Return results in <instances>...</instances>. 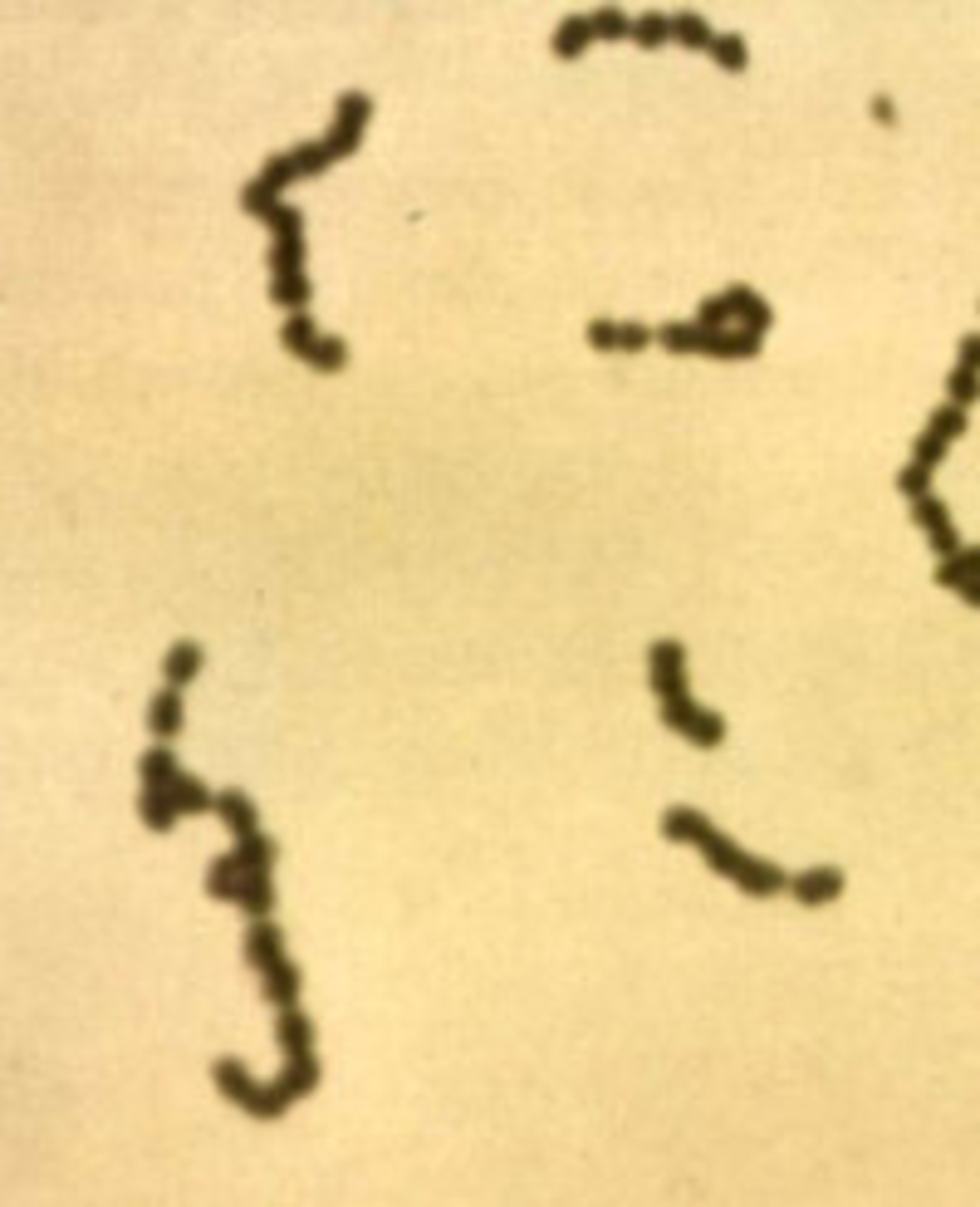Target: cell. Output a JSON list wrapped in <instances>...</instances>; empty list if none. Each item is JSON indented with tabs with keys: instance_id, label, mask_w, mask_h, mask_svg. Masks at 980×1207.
<instances>
[{
	"instance_id": "20",
	"label": "cell",
	"mask_w": 980,
	"mask_h": 1207,
	"mask_svg": "<svg viewBox=\"0 0 980 1207\" xmlns=\"http://www.w3.org/2000/svg\"><path fill=\"white\" fill-rule=\"evenodd\" d=\"M138 815H142V825L153 829V834H167V829H177V805H173V795L162 791V786H142L138 795Z\"/></svg>"
},
{
	"instance_id": "16",
	"label": "cell",
	"mask_w": 980,
	"mask_h": 1207,
	"mask_svg": "<svg viewBox=\"0 0 980 1207\" xmlns=\"http://www.w3.org/2000/svg\"><path fill=\"white\" fill-rule=\"evenodd\" d=\"M706 359H760V334H745V329H706Z\"/></svg>"
},
{
	"instance_id": "17",
	"label": "cell",
	"mask_w": 980,
	"mask_h": 1207,
	"mask_svg": "<svg viewBox=\"0 0 980 1207\" xmlns=\"http://www.w3.org/2000/svg\"><path fill=\"white\" fill-rule=\"evenodd\" d=\"M275 1041L285 1055H299V1051H314V1021L299 1011V1006H280L275 1017Z\"/></svg>"
},
{
	"instance_id": "2",
	"label": "cell",
	"mask_w": 980,
	"mask_h": 1207,
	"mask_svg": "<svg viewBox=\"0 0 980 1207\" xmlns=\"http://www.w3.org/2000/svg\"><path fill=\"white\" fill-rule=\"evenodd\" d=\"M211 1080H216V1089H221L236 1109H245L250 1120H285V1114H290V1104H294L290 1095L280 1089V1080L260 1085V1080H250V1070H245L241 1060H231V1055L211 1060Z\"/></svg>"
},
{
	"instance_id": "3",
	"label": "cell",
	"mask_w": 980,
	"mask_h": 1207,
	"mask_svg": "<svg viewBox=\"0 0 980 1207\" xmlns=\"http://www.w3.org/2000/svg\"><path fill=\"white\" fill-rule=\"evenodd\" d=\"M368 119H373V99L363 88H344L339 104H334V123H328V133H324V148L334 153V162L359 153L363 133H368Z\"/></svg>"
},
{
	"instance_id": "11",
	"label": "cell",
	"mask_w": 980,
	"mask_h": 1207,
	"mask_svg": "<svg viewBox=\"0 0 980 1207\" xmlns=\"http://www.w3.org/2000/svg\"><path fill=\"white\" fill-rule=\"evenodd\" d=\"M285 957V928L270 923V918H256L250 932H245V962L250 967H270Z\"/></svg>"
},
{
	"instance_id": "45",
	"label": "cell",
	"mask_w": 980,
	"mask_h": 1207,
	"mask_svg": "<svg viewBox=\"0 0 980 1207\" xmlns=\"http://www.w3.org/2000/svg\"><path fill=\"white\" fill-rule=\"evenodd\" d=\"M877 123H893V99H877Z\"/></svg>"
},
{
	"instance_id": "4",
	"label": "cell",
	"mask_w": 980,
	"mask_h": 1207,
	"mask_svg": "<svg viewBox=\"0 0 980 1207\" xmlns=\"http://www.w3.org/2000/svg\"><path fill=\"white\" fill-rule=\"evenodd\" d=\"M647 683H653L657 702H662V697H687L691 692L682 639H653V648H647Z\"/></svg>"
},
{
	"instance_id": "39",
	"label": "cell",
	"mask_w": 980,
	"mask_h": 1207,
	"mask_svg": "<svg viewBox=\"0 0 980 1207\" xmlns=\"http://www.w3.org/2000/svg\"><path fill=\"white\" fill-rule=\"evenodd\" d=\"M265 226H270V236H275V241H285V236H304V211L290 207V202H280Z\"/></svg>"
},
{
	"instance_id": "28",
	"label": "cell",
	"mask_w": 980,
	"mask_h": 1207,
	"mask_svg": "<svg viewBox=\"0 0 980 1207\" xmlns=\"http://www.w3.org/2000/svg\"><path fill=\"white\" fill-rule=\"evenodd\" d=\"M270 300H275V305H285V310L299 314V310H304V305L314 300L310 276H304V271H299V276H270Z\"/></svg>"
},
{
	"instance_id": "44",
	"label": "cell",
	"mask_w": 980,
	"mask_h": 1207,
	"mask_svg": "<svg viewBox=\"0 0 980 1207\" xmlns=\"http://www.w3.org/2000/svg\"><path fill=\"white\" fill-rule=\"evenodd\" d=\"M956 368H980V339H976V334H965V339H961V363H956Z\"/></svg>"
},
{
	"instance_id": "1",
	"label": "cell",
	"mask_w": 980,
	"mask_h": 1207,
	"mask_svg": "<svg viewBox=\"0 0 980 1207\" xmlns=\"http://www.w3.org/2000/svg\"><path fill=\"white\" fill-rule=\"evenodd\" d=\"M662 834H667L671 845H696L721 879H731L736 889H745V894H756V898H770L790 883V874H785L779 864L745 854L731 834H721V829L711 825L701 811H691V805H667V811H662Z\"/></svg>"
},
{
	"instance_id": "12",
	"label": "cell",
	"mask_w": 980,
	"mask_h": 1207,
	"mask_svg": "<svg viewBox=\"0 0 980 1207\" xmlns=\"http://www.w3.org/2000/svg\"><path fill=\"white\" fill-rule=\"evenodd\" d=\"M319 1080H324V1065H319V1055L314 1051H299L285 1060V1070H280V1089L290 1095V1100H304V1095H314L319 1089Z\"/></svg>"
},
{
	"instance_id": "36",
	"label": "cell",
	"mask_w": 980,
	"mask_h": 1207,
	"mask_svg": "<svg viewBox=\"0 0 980 1207\" xmlns=\"http://www.w3.org/2000/svg\"><path fill=\"white\" fill-rule=\"evenodd\" d=\"M280 207V191H270L265 182H245L241 187V211H250V216H260V222H270V211Z\"/></svg>"
},
{
	"instance_id": "6",
	"label": "cell",
	"mask_w": 980,
	"mask_h": 1207,
	"mask_svg": "<svg viewBox=\"0 0 980 1207\" xmlns=\"http://www.w3.org/2000/svg\"><path fill=\"white\" fill-rule=\"evenodd\" d=\"M725 294V305H731V325L736 329H745V334H770V325H774V310H770V300L760 290H750V285H731V290H721Z\"/></svg>"
},
{
	"instance_id": "37",
	"label": "cell",
	"mask_w": 980,
	"mask_h": 1207,
	"mask_svg": "<svg viewBox=\"0 0 980 1207\" xmlns=\"http://www.w3.org/2000/svg\"><path fill=\"white\" fill-rule=\"evenodd\" d=\"M946 393H951V403H956V408H965V413H971V403L980 397L976 368H951V379H946Z\"/></svg>"
},
{
	"instance_id": "5",
	"label": "cell",
	"mask_w": 980,
	"mask_h": 1207,
	"mask_svg": "<svg viewBox=\"0 0 980 1207\" xmlns=\"http://www.w3.org/2000/svg\"><path fill=\"white\" fill-rule=\"evenodd\" d=\"M843 883H848V874H843L839 864H809V869H799V874H790V889L804 908H824V903H833V898L843 894Z\"/></svg>"
},
{
	"instance_id": "10",
	"label": "cell",
	"mask_w": 980,
	"mask_h": 1207,
	"mask_svg": "<svg viewBox=\"0 0 980 1207\" xmlns=\"http://www.w3.org/2000/svg\"><path fill=\"white\" fill-rule=\"evenodd\" d=\"M202 663H207V648L196 639H177L173 648H167V658H162V677H167V688H187L191 677L202 673Z\"/></svg>"
},
{
	"instance_id": "32",
	"label": "cell",
	"mask_w": 980,
	"mask_h": 1207,
	"mask_svg": "<svg viewBox=\"0 0 980 1207\" xmlns=\"http://www.w3.org/2000/svg\"><path fill=\"white\" fill-rule=\"evenodd\" d=\"M290 162H294V177H319L334 168V153L324 148V138H310V143H299V148H290Z\"/></svg>"
},
{
	"instance_id": "34",
	"label": "cell",
	"mask_w": 980,
	"mask_h": 1207,
	"mask_svg": "<svg viewBox=\"0 0 980 1207\" xmlns=\"http://www.w3.org/2000/svg\"><path fill=\"white\" fill-rule=\"evenodd\" d=\"M706 54H711V59H716L721 70H731V74L750 70V50H745V40H740V35H716Z\"/></svg>"
},
{
	"instance_id": "21",
	"label": "cell",
	"mask_w": 980,
	"mask_h": 1207,
	"mask_svg": "<svg viewBox=\"0 0 980 1207\" xmlns=\"http://www.w3.org/2000/svg\"><path fill=\"white\" fill-rule=\"evenodd\" d=\"M588 45H593L588 16H564V20H559V30H554V40H550L554 59H579V54H584Z\"/></svg>"
},
{
	"instance_id": "8",
	"label": "cell",
	"mask_w": 980,
	"mask_h": 1207,
	"mask_svg": "<svg viewBox=\"0 0 980 1207\" xmlns=\"http://www.w3.org/2000/svg\"><path fill=\"white\" fill-rule=\"evenodd\" d=\"M260 992H265V1001H270V1006H294V1001H299V992H304V972H299V962L280 957V962L260 967Z\"/></svg>"
},
{
	"instance_id": "26",
	"label": "cell",
	"mask_w": 980,
	"mask_h": 1207,
	"mask_svg": "<svg viewBox=\"0 0 980 1207\" xmlns=\"http://www.w3.org/2000/svg\"><path fill=\"white\" fill-rule=\"evenodd\" d=\"M682 737H687L691 746H706V751H716V746L725 742V717H721V712H711V708H696Z\"/></svg>"
},
{
	"instance_id": "27",
	"label": "cell",
	"mask_w": 980,
	"mask_h": 1207,
	"mask_svg": "<svg viewBox=\"0 0 980 1207\" xmlns=\"http://www.w3.org/2000/svg\"><path fill=\"white\" fill-rule=\"evenodd\" d=\"M236 889H241V864H236V854H221V859H211V869H207V894L221 898V903H236Z\"/></svg>"
},
{
	"instance_id": "33",
	"label": "cell",
	"mask_w": 980,
	"mask_h": 1207,
	"mask_svg": "<svg viewBox=\"0 0 980 1207\" xmlns=\"http://www.w3.org/2000/svg\"><path fill=\"white\" fill-rule=\"evenodd\" d=\"M588 30H593V40H628V30H633V16H628V10H618V5H603V10H593V16H588Z\"/></svg>"
},
{
	"instance_id": "15",
	"label": "cell",
	"mask_w": 980,
	"mask_h": 1207,
	"mask_svg": "<svg viewBox=\"0 0 980 1207\" xmlns=\"http://www.w3.org/2000/svg\"><path fill=\"white\" fill-rule=\"evenodd\" d=\"M182 722H187V712H182V688L153 692V702H148V731L167 742V737L182 731Z\"/></svg>"
},
{
	"instance_id": "30",
	"label": "cell",
	"mask_w": 980,
	"mask_h": 1207,
	"mask_svg": "<svg viewBox=\"0 0 980 1207\" xmlns=\"http://www.w3.org/2000/svg\"><path fill=\"white\" fill-rule=\"evenodd\" d=\"M653 339L671 354H706V329L701 325H662L653 329Z\"/></svg>"
},
{
	"instance_id": "35",
	"label": "cell",
	"mask_w": 980,
	"mask_h": 1207,
	"mask_svg": "<svg viewBox=\"0 0 980 1207\" xmlns=\"http://www.w3.org/2000/svg\"><path fill=\"white\" fill-rule=\"evenodd\" d=\"M280 339H285V349H290L294 359H299V354H304V349L319 339V325H314V314H304V310L290 314V319H285V329H280Z\"/></svg>"
},
{
	"instance_id": "24",
	"label": "cell",
	"mask_w": 980,
	"mask_h": 1207,
	"mask_svg": "<svg viewBox=\"0 0 980 1207\" xmlns=\"http://www.w3.org/2000/svg\"><path fill=\"white\" fill-rule=\"evenodd\" d=\"M182 766H177V751L173 746H148L138 756V776H142V786H162L167 791V780L177 776Z\"/></svg>"
},
{
	"instance_id": "13",
	"label": "cell",
	"mask_w": 980,
	"mask_h": 1207,
	"mask_svg": "<svg viewBox=\"0 0 980 1207\" xmlns=\"http://www.w3.org/2000/svg\"><path fill=\"white\" fill-rule=\"evenodd\" d=\"M936 585L946 589H961V599L965 604H980V589H976V550H956V555H946L942 565H936Z\"/></svg>"
},
{
	"instance_id": "42",
	"label": "cell",
	"mask_w": 980,
	"mask_h": 1207,
	"mask_svg": "<svg viewBox=\"0 0 980 1207\" xmlns=\"http://www.w3.org/2000/svg\"><path fill=\"white\" fill-rule=\"evenodd\" d=\"M897 491H902V496H911V500L927 496V491H931V466L907 462L902 471H897Z\"/></svg>"
},
{
	"instance_id": "22",
	"label": "cell",
	"mask_w": 980,
	"mask_h": 1207,
	"mask_svg": "<svg viewBox=\"0 0 980 1207\" xmlns=\"http://www.w3.org/2000/svg\"><path fill=\"white\" fill-rule=\"evenodd\" d=\"M667 25H671V40L687 45V50H711V40H716L711 20L696 16V10H677V16H667Z\"/></svg>"
},
{
	"instance_id": "25",
	"label": "cell",
	"mask_w": 980,
	"mask_h": 1207,
	"mask_svg": "<svg viewBox=\"0 0 980 1207\" xmlns=\"http://www.w3.org/2000/svg\"><path fill=\"white\" fill-rule=\"evenodd\" d=\"M628 40H633L637 50H662V45L671 40L667 10H642V16H633V30H628Z\"/></svg>"
},
{
	"instance_id": "29",
	"label": "cell",
	"mask_w": 980,
	"mask_h": 1207,
	"mask_svg": "<svg viewBox=\"0 0 980 1207\" xmlns=\"http://www.w3.org/2000/svg\"><path fill=\"white\" fill-rule=\"evenodd\" d=\"M965 422H971V413H965V408H956V403H942V408L927 417V437H931V442H942V447H951V442H956V437L965 432Z\"/></svg>"
},
{
	"instance_id": "23",
	"label": "cell",
	"mask_w": 980,
	"mask_h": 1207,
	"mask_svg": "<svg viewBox=\"0 0 980 1207\" xmlns=\"http://www.w3.org/2000/svg\"><path fill=\"white\" fill-rule=\"evenodd\" d=\"M299 359L310 363L314 374H339V368L348 363V344L339 339V334H319V339H314V344L304 349Z\"/></svg>"
},
{
	"instance_id": "40",
	"label": "cell",
	"mask_w": 980,
	"mask_h": 1207,
	"mask_svg": "<svg viewBox=\"0 0 980 1207\" xmlns=\"http://www.w3.org/2000/svg\"><path fill=\"white\" fill-rule=\"evenodd\" d=\"M260 182L270 191H285L290 182H299L294 177V162H290V153H275V157H265V168H260Z\"/></svg>"
},
{
	"instance_id": "14",
	"label": "cell",
	"mask_w": 980,
	"mask_h": 1207,
	"mask_svg": "<svg viewBox=\"0 0 980 1207\" xmlns=\"http://www.w3.org/2000/svg\"><path fill=\"white\" fill-rule=\"evenodd\" d=\"M167 795H173L177 815H207L211 805H216V791H211L202 776H191V771H177V776L167 780Z\"/></svg>"
},
{
	"instance_id": "43",
	"label": "cell",
	"mask_w": 980,
	"mask_h": 1207,
	"mask_svg": "<svg viewBox=\"0 0 980 1207\" xmlns=\"http://www.w3.org/2000/svg\"><path fill=\"white\" fill-rule=\"evenodd\" d=\"M613 325H618V319H593V325H588V344L599 349V354H613Z\"/></svg>"
},
{
	"instance_id": "31",
	"label": "cell",
	"mask_w": 980,
	"mask_h": 1207,
	"mask_svg": "<svg viewBox=\"0 0 980 1207\" xmlns=\"http://www.w3.org/2000/svg\"><path fill=\"white\" fill-rule=\"evenodd\" d=\"M270 276H299L304 271V236H285V241H270Z\"/></svg>"
},
{
	"instance_id": "41",
	"label": "cell",
	"mask_w": 980,
	"mask_h": 1207,
	"mask_svg": "<svg viewBox=\"0 0 980 1207\" xmlns=\"http://www.w3.org/2000/svg\"><path fill=\"white\" fill-rule=\"evenodd\" d=\"M691 325H701V329H731V305H725V294H706L701 305H696V319Z\"/></svg>"
},
{
	"instance_id": "7",
	"label": "cell",
	"mask_w": 980,
	"mask_h": 1207,
	"mask_svg": "<svg viewBox=\"0 0 980 1207\" xmlns=\"http://www.w3.org/2000/svg\"><path fill=\"white\" fill-rule=\"evenodd\" d=\"M911 520H917V525L931 535V550L942 555V560L961 550V535H956V525H951V516H946V506L931 496V491L911 500Z\"/></svg>"
},
{
	"instance_id": "9",
	"label": "cell",
	"mask_w": 980,
	"mask_h": 1207,
	"mask_svg": "<svg viewBox=\"0 0 980 1207\" xmlns=\"http://www.w3.org/2000/svg\"><path fill=\"white\" fill-rule=\"evenodd\" d=\"M211 811L221 815V825L231 829L236 840H245V834H256V829H260L256 800H250L245 791H236V786H231V791H216V805H211Z\"/></svg>"
},
{
	"instance_id": "38",
	"label": "cell",
	"mask_w": 980,
	"mask_h": 1207,
	"mask_svg": "<svg viewBox=\"0 0 980 1207\" xmlns=\"http://www.w3.org/2000/svg\"><path fill=\"white\" fill-rule=\"evenodd\" d=\"M647 344H653V329L647 325H637V319L613 325V354H642Z\"/></svg>"
},
{
	"instance_id": "18",
	"label": "cell",
	"mask_w": 980,
	"mask_h": 1207,
	"mask_svg": "<svg viewBox=\"0 0 980 1207\" xmlns=\"http://www.w3.org/2000/svg\"><path fill=\"white\" fill-rule=\"evenodd\" d=\"M236 864H241V874H275V854H280V845L270 840V834H245V840H236Z\"/></svg>"
},
{
	"instance_id": "19",
	"label": "cell",
	"mask_w": 980,
	"mask_h": 1207,
	"mask_svg": "<svg viewBox=\"0 0 980 1207\" xmlns=\"http://www.w3.org/2000/svg\"><path fill=\"white\" fill-rule=\"evenodd\" d=\"M236 908H245L250 918H270V914H275V874H241Z\"/></svg>"
}]
</instances>
